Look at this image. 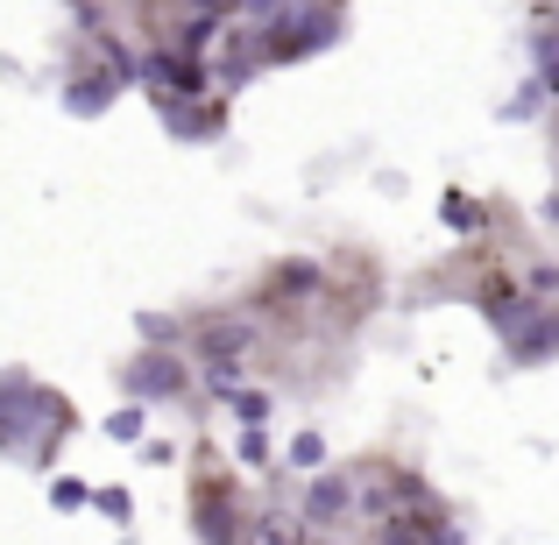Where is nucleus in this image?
I'll list each match as a JSON object with an SVG mask.
<instances>
[{
    "mask_svg": "<svg viewBox=\"0 0 559 545\" xmlns=\"http://www.w3.org/2000/svg\"><path fill=\"white\" fill-rule=\"evenodd\" d=\"M191 524H199L205 545H241V503H234V482L205 475L199 496H191Z\"/></svg>",
    "mask_w": 559,
    "mask_h": 545,
    "instance_id": "1",
    "label": "nucleus"
},
{
    "mask_svg": "<svg viewBox=\"0 0 559 545\" xmlns=\"http://www.w3.org/2000/svg\"><path fill=\"white\" fill-rule=\"evenodd\" d=\"M185 362L178 355H135V362H128V390H135V396H178L185 390Z\"/></svg>",
    "mask_w": 559,
    "mask_h": 545,
    "instance_id": "2",
    "label": "nucleus"
},
{
    "mask_svg": "<svg viewBox=\"0 0 559 545\" xmlns=\"http://www.w3.org/2000/svg\"><path fill=\"white\" fill-rule=\"evenodd\" d=\"M559 347V305H538L518 333H510V362H546Z\"/></svg>",
    "mask_w": 559,
    "mask_h": 545,
    "instance_id": "3",
    "label": "nucleus"
},
{
    "mask_svg": "<svg viewBox=\"0 0 559 545\" xmlns=\"http://www.w3.org/2000/svg\"><path fill=\"white\" fill-rule=\"evenodd\" d=\"M347 503H355L347 475H319L312 489H305V524H333V518H347Z\"/></svg>",
    "mask_w": 559,
    "mask_h": 545,
    "instance_id": "4",
    "label": "nucleus"
},
{
    "mask_svg": "<svg viewBox=\"0 0 559 545\" xmlns=\"http://www.w3.org/2000/svg\"><path fill=\"white\" fill-rule=\"evenodd\" d=\"M439 220H447V227H461V234H467V227H481V205L467 199V191H453V199L439 205Z\"/></svg>",
    "mask_w": 559,
    "mask_h": 545,
    "instance_id": "5",
    "label": "nucleus"
},
{
    "mask_svg": "<svg viewBox=\"0 0 559 545\" xmlns=\"http://www.w3.org/2000/svg\"><path fill=\"white\" fill-rule=\"evenodd\" d=\"M319 461H326V439H319V433H298V439H290V467H319Z\"/></svg>",
    "mask_w": 559,
    "mask_h": 545,
    "instance_id": "6",
    "label": "nucleus"
},
{
    "mask_svg": "<svg viewBox=\"0 0 559 545\" xmlns=\"http://www.w3.org/2000/svg\"><path fill=\"white\" fill-rule=\"evenodd\" d=\"M107 433H114V439H142V404H121V411L107 418Z\"/></svg>",
    "mask_w": 559,
    "mask_h": 545,
    "instance_id": "7",
    "label": "nucleus"
},
{
    "mask_svg": "<svg viewBox=\"0 0 559 545\" xmlns=\"http://www.w3.org/2000/svg\"><path fill=\"white\" fill-rule=\"evenodd\" d=\"M241 461H248V467L270 461V433H262V425H248V433H241Z\"/></svg>",
    "mask_w": 559,
    "mask_h": 545,
    "instance_id": "8",
    "label": "nucleus"
},
{
    "mask_svg": "<svg viewBox=\"0 0 559 545\" xmlns=\"http://www.w3.org/2000/svg\"><path fill=\"white\" fill-rule=\"evenodd\" d=\"M93 503H99V510H107V518H114V524H128V510H135V503H128V496H121V489H99V496H93Z\"/></svg>",
    "mask_w": 559,
    "mask_h": 545,
    "instance_id": "9",
    "label": "nucleus"
},
{
    "mask_svg": "<svg viewBox=\"0 0 559 545\" xmlns=\"http://www.w3.org/2000/svg\"><path fill=\"white\" fill-rule=\"evenodd\" d=\"M255 538H262V545H305V538H298V524H276V518H270V524H262V532H255Z\"/></svg>",
    "mask_w": 559,
    "mask_h": 545,
    "instance_id": "10",
    "label": "nucleus"
},
{
    "mask_svg": "<svg viewBox=\"0 0 559 545\" xmlns=\"http://www.w3.org/2000/svg\"><path fill=\"white\" fill-rule=\"evenodd\" d=\"M50 503H57V510H79L85 489H79V482H50Z\"/></svg>",
    "mask_w": 559,
    "mask_h": 545,
    "instance_id": "11",
    "label": "nucleus"
}]
</instances>
